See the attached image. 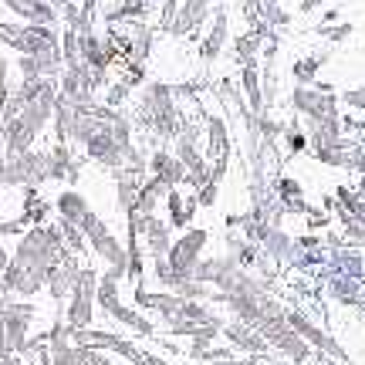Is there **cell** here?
I'll list each match as a JSON object with an SVG mask.
<instances>
[{
    "label": "cell",
    "instance_id": "1",
    "mask_svg": "<svg viewBox=\"0 0 365 365\" xmlns=\"http://www.w3.org/2000/svg\"><path fill=\"white\" fill-rule=\"evenodd\" d=\"M48 180H51V153L48 149H27L17 156H4V186L38 190Z\"/></svg>",
    "mask_w": 365,
    "mask_h": 365
},
{
    "label": "cell",
    "instance_id": "2",
    "mask_svg": "<svg viewBox=\"0 0 365 365\" xmlns=\"http://www.w3.org/2000/svg\"><path fill=\"white\" fill-rule=\"evenodd\" d=\"M291 105L298 115L308 118V125H325V122H341L339 118V98L335 91L314 81V85H294L291 91Z\"/></svg>",
    "mask_w": 365,
    "mask_h": 365
},
{
    "label": "cell",
    "instance_id": "3",
    "mask_svg": "<svg viewBox=\"0 0 365 365\" xmlns=\"http://www.w3.org/2000/svg\"><path fill=\"white\" fill-rule=\"evenodd\" d=\"M95 291H98V274L91 267H81L78 271V281L71 287V298H68V312H65V322L75 331L91 325V304H95Z\"/></svg>",
    "mask_w": 365,
    "mask_h": 365
},
{
    "label": "cell",
    "instance_id": "4",
    "mask_svg": "<svg viewBox=\"0 0 365 365\" xmlns=\"http://www.w3.org/2000/svg\"><path fill=\"white\" fill-rule=\"evenodd\" d=\"M207 240H210V234L203 230V227H193V230H186L180 240H173L166 261H170V267L176 271L180 281H190V277H193L196 264L203 261L200 254H203V247H207Z\"/></svg>",
    "mask_w": 365,
    "mask_h": 365
},
{
    "label": "cell",
    "instance_id": "5",
    "mask_svg": "<svg viewBox=\"0 0 365 365\" xmlns=\"http://www.w3.org/2000/svg\"><path fill=\"white\" fill-rule=\"evenodd\" d=\"M213 4H217V0H180V11H176V21L170 24V34H176V38H193L196 31L213 17Z\"/></svg>",
    "mask_w": 365,
    "mask_h": 365
},
{
    "label": "cell",
    "instance_id": "6",
    "mask_svg": "<svg viewBox=\"0 0 365 365\" xmlns=\"http://www.w3.org/2000/svg\"><path fill=\"white\" fill-rule=\"evenodd\" d=\"M227 41H230V14H227V7H213L207 34L200 41V58L203 61H217L223 48H227Z\"/></svg>",
    "mask_w": 365,
    "mask_h": 365
},
{
    "label": "cell",
    "instance_id": "7",
    "mask_svg": "<svg viewBox=\"0 0 365 365\" xmlns=\"http://www.w3.org/2000/svg\"><path fill=\"white\" fill-rule=\"evenodd\" d=\"M78 271H81V264H78V257H75V254H68L58 267H51V271H48V291H51L54 301L71 298V287H75V281H78Z\"/></svg>",
    "mask_w": 365,
    "mask_h": 365
},
{
    "label": "cell",
    "instance_id": "8",
    "mask_svg": "<svg viewBox=\"0 0 365 365\" xmlns=\"http://www.w3.org/2000/svg\"><path fill=\"white\" fill-rule=\"evenodd\" d=\"M48 153H51V180H65L75 186L81 176V159L75 156L71 143H54Z\"/></svg>",
    "mask_w": 365,
    "mask_h": 365
},
{
    "label": "cell",
    "instance_id": "9",
    "mask_svg": "<svg viewBox=\"0 0 365 365\" xmlns=\"http://www.w3.org/2000/svg\"><path fill=\"white\" fill-rule=\"evenodd\" d=\"M149 176H156V180H163L166 186H173V190H176L180 182H186V166L176 159V153L156 149V153L149 156Z\"/></svg>",
    "mask_w": 365,
    "mask_h": 365
},
{
    "label": "cell",
    "instance_id": "10",
    "mask_svg": "<svg viewBox=\"0 0 365 365\" xmlns=\"http://www.w3.org/2000/svg\"><path fill=\"white\" fill-rule=\"evenodd\" d=\"M88 200L81 196V190H61V193L54 196V213H58V220H68V223H78L88 217Z\"/></svg>",
    "mask_w": 365,
    "mask_h": 365
},
{
    "label": "cell",
    "instance_id": "11",
    "mask_svg": "<svg viewBox=\"0 0 365 365\" xmlns=\"http://www.w3.org/2000/svg\"><path fill=\"white\" fill-rule=\"evenodd\" d=\"M170 190H173V186H166L163 180H156V176H145L143 186H139V196H135V213H143V217H153L159 203H166Z\"/></svg>",
    "mask_w": 365,
    "mask_h": 365
},
{
    "label": "cell",
    "instance_id": "12",
    "mask_svg": "<svg viewBox=\"0 0 365 365\" xmlns=\"http://www.w3.org/2000/svg\"><path fill=\"white\" fill-rule=\"evenodd\" d=\"M207 139H210V163L230 159V132L220 115H207Z\"/></svg>",
    "mask_w": 365,
    "mask_h": 365
},
{
    "label": "cell",
    "instance_id": "13",
    "mask_svg": "<svg viewBox=\"0 0 365 365\" xmlns=\"http://www.w3.org/2000/svg\"><path fill=\"white\" fill-rule=\"evenodd\" d=\"M196 193L182 196L180 190H170V196H166V210H170V227H190V220H193L196 213Z\"/></svg>",
    "mask_w": 365,
    "mask_h": 365
},
{
    "label": "cell",
    "instance_id": "14",
    "mask_svg": "<svg viewBox=\"0 0 365 365\" xmlns=\"http://www.w3.org/2000/svg\"><path fill=\"white\" fill-rule=\"evenodd\" d=\"M223 335H227V341H230V345L244 349V352H264V349H267V339H264L261 331H254L250 325H244V322L227 325V328H223Z\"/></svg>",
    "mask_w": 365,
    "mask_h": 365
},
{
    "label": "cell",
    "instance_id": "15",
    "mask_svg": "<svg viewBox=\"0 0 365 365\" xmlns=\"http://www.w3.org/2000/svg\"><path fill=\"white\" fill-rule=\"evenodd\" d=\"M328 65V51H318V54H308V58H298L294 61V81L298 85H314L318 81V71Z\"/></svg>",
    "mask_w": 365,
    "mask_h": 365
},
{
    "label": "cell",
    "instance_id": "16",
    "mask_svg": "<svg viewBox=\"0 0 365 365\" xmlns=\"http://www.w3.org/2000/svg\"><path fill=\"white\" fill-rule=\"evenodd\" d=\"M281 139L287 143V149H291V153H304V149H308V132L301 129L298 122H287L284 132H281Z\"/></svg>",
    "mask_w": 365,
    "mask_h": 365
},
{
    "label": "cell",
    "instance_id": "17",
    "mask_svg": "<svg viewBox=\"0 0 365 365\" xmlns=\"http://www.w3.org/2000/svg\"><path fill=\"white\" fill-rule=\"evenodd\" d=\"M217 193H220V182L210 180L207 186L196 190V203H200V207H213V203H217Z\"/></svg>",
    "mask_w": 365,
    "mask_h": 365
},
{
    "label": "cell",
    "instance_id": "18",
    "mask_svg": "<svg viewBox=\"0 0 365 365\" xmlns=\"http://www.w3.org/2000/svg\"><path fill=\"white\" fill-rule=\"evenodd\" d=\"M176 11H180V0H163V7H159V27L163 31H170V24L176 21Z\"/></svg>",
    "mask_w": 365,
    "mask_h": 365
},
{
    "label": "cell",
    "instance_id": "19",
    "mask_svg": "<svg viewBox=\"0 0 365 365\" xmlns=\"http://www.w3.org/2000/svg\"><path fill=\"white\" fill-rule=\"evenodd\" d=\"M341 102L349 105V108H359V112H365V88H352L341 95Z\"/></svg>",
    "mask_w": 365,
    "mask_h": 365
},
{
    "label": "cell",
    "instance_id": "20",
    "mask_svg": "<svg viewBox=\"0 0 365 365\" xmlns=\"http://www.w3.org/2000/svg\"><path fill=\"white\" fill-rule=\"evenodd\" d=\"M352 31H355V27H352V24H341V27H339V31H325V34H328V38H331V41H335V44H339V41H345V38H352Z\"/></svg>",
    "mask_w": 365,
    "mask_h": 365
},
{
    "label": "cell",
    "instance_id": "21",
    "mask_svg": "<svg viewBox=\"0 0 365 365\" xmlns=\"http://www.w3.org/2000/svg\"><path fill=\"white\" fill-rule=\"evenodd\" d=\"M0 365H27L21 355H11V352H0Z\"/></svg>",
    "mask_w": 365,
    "mask_h": 365
},
{
    "label": "cell",
    "instance_id": "22",
    "mask_svg": "<svg viewBox=\"0 0 365 365\" xmlns=\"http://www.w3.org/2000/svg\"><path fill=\"white\" fill-rule=\"evenodd\" d=\"M217 365H257L254 359H223V362H217Z\"/></svg>",
    "mask_w": 365,
    "mask_h": 365
},
{
    "label": "cell",
    "instance_id": "23",
    "mask_svg": "<svg viewBox=\"0 0 365 365\" xmlns=\"http://www.w3.org/2000/svg\"><path fill=\"white\" fill-rule=\"evenodd\" d=\"M0 186H4V153H0Z\"/></svg>",
    "mask_w": 365,
    "mask_h": 365
},
{
    "label": "cell",
    "instance_id": "24",
    "mask_svg": "<svg viewBox=\"0 0 365 365\" xmlns=\"http://www.w3.org/2000/svg\"><path fill=\"white\" fill-rule=\"evenodd\" d=\"M359 196H365V180H362V186H359Z\"/></svg>",
    "mask_w": 365,
    "mask_h": 365
}]
</instances>
